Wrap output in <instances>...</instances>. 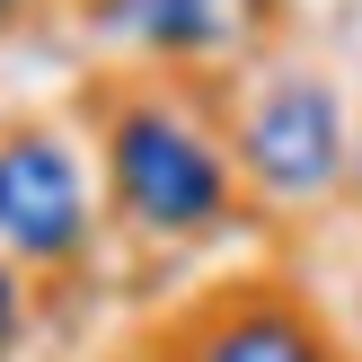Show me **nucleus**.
Wrapping results in <instances>:
<instances>
[{"label": "nucleus", "instance_id": "nucleus-1", "mask_svg": "<svg viewBox=\"0 0 362 362\" xmlns=\"http://www.w3.org/2000/svg\"><path fill=\"white\" fill-rule=\"evenodd\" d=\"M115 186H124V204H133L141 221L186 230V221H204V212L221 204V159H212L186 124L133 115L115 133Z\"/></svg>", "mask_w": 362, "mask_h": 362}, {"label": "nucleus", "instance_id": "nucleus-4", "mask_svg": "<svg viewBox=\"0 0 362 362\" xmlns=\"http://www.w3.org/2000/svg\"><path fill=\"white\" fill-rule=\"evenodd\" d=\"M247 9L257 0H124V27H141L151 45H230Z\"/></svg>", "mask_w": 362, "mask_h": 362}, {"label": "nucleus", "instance_id": "nucleus-7", "mask_svg": "<svg viewBox=\"0 0 362 362\" xmlns=\"http://www.w3.org/2000/svg\"><path fill=\"white\" fill-rule=\"evenodd\" d=\"M0 9H9V0H0Z\"/></svg>", "mask_w": 362, "mask_h": 362}, {"label": "nucleus", "instance_id": "nucleus-6", "mask_svg": "<svg viewBox=\"0 0 362 362\" xmlns=\"http://www.w3.org/2000/svg\"><path fill=\"white\" fill-rule=\"evenodd\" d=\"M0 336H9V274H0Z\"/></svg>", "mask_w": 362, "mask_h": 362}, {"label": "nucleus", "instance_id": "nucleus-3", "mask_svg": "<svg viewBox=\"0 0 362 362\" xmlns=\"http://www.w3.org/2000/svg\"><path fill=\"white\" fill-rule=\"evenodd\" d=\"M247 151H257V168L283 194L327 186V168H336V106L318 88H274L257 106V124H247Z\"/></svg>", "mask_w": 362, "mask_h": 362}, {"label": "nucleus", "instance_id": "nucleus-2", "mask_svg": "<svg viewBox=\"0 0 362 362\" xmlns=\"http://www.w3.org/2000/svg\"><path fill=\"white\" fill-rule=\"evenodd\" d=\"M0 230L35 257H62L80 239V177L53 141H9L0 151Z\"/></svg>", "mask_w": 362, "mask_h": 362}, {"label": "nucleus", "instance_id": "nucleus-5", "mask_svg": "<svg viewBox=\"0 0 362 362\" xmlns=\"http://www.w3.org/2000/svg\"><path fill=\"white\" fill-rule=\"evenodd\" d=\"M204 362H318V354H310V336L283 327V318H239V327H221L204 345Z\"/></svg>", "mask_w": 362, "mask_h": 362}]
</instances>
